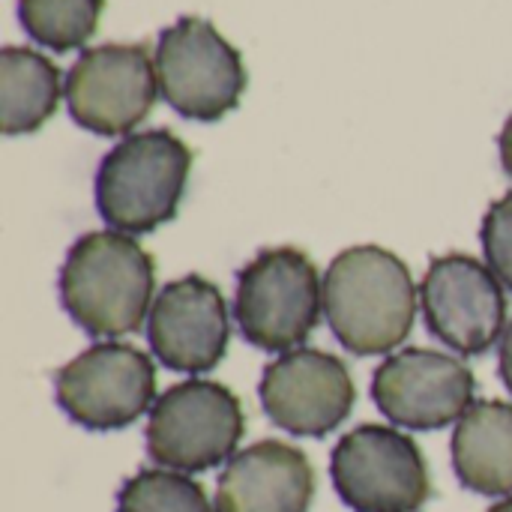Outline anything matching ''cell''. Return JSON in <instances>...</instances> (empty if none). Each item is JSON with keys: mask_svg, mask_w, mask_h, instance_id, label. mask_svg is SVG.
<instances>
[{"mask_svg": "<svg viewBox=\"0 0 512 512\" xmlns=\"http://www.w3.org/2000/svg\"><path fill=\"white\" fill-rule=\"evenodd\" d=\"M324 315L357 357H381L405 342L417 315L408 264L381 246H351L324 273Z\"/></svg>", "mask_w": 512, "mask_h": 512, "instance_id": "cell-1", "label": "cell"}, {"mask_svg": "<svg viewBox=\"0 0 512 512\" xmlns=\"http://www.w3.org/2000/svg\"><path fill=\"white\" fill-rule=\"evenodd\" d=\"M153 255L123 231H90L60 267V303L90 336H129L150 315Z\"/></svg>", "mask_w": 512, "mask_h": 512, "instance_id": "cell-2", "label": "cell"}, {"mask_svg": "<svg viewBox=\"0 0 512 512\" xmlns=\"http://www.w3.org/2000/svg\"><path fill=\"white\" fill-rule=\"evenodd\" d=\"M192 171V150L168 129H147L114 144L96 171V210L123 234H147L177 216Z\"/></svg>", "mask_w": 512, "mask_h": 512, "instance_id": "cell-3", "label": "cell"}, {"mask_svg": "<svg viewBox=\"0 0 512 512\" xmlns=\"http://www.w3.org/2000/svg\"><path fill=\"white\" fill-rule=\"evenodd\" d=\"M324 312V282L306 252L276 246L255 255L237 276L234 318L261 351H294Z\"/></svg>", "mask_w": 512, "mask_h": 512, "instance_id": "cell-4", "label": "cell"}, {"mask_svg": "<svg viewBox=\"0 0 512 512\" xmlns=\"http://www.w3.org/2000/svg\"><path fill=\"white\" fill-rule=\"evenodd\" d=\"M153 60L162 99L186 120H222L249 84L243 54L201 15H183L165 27Z\"/></svg>", "mask_w": 512, "mask_h": 512, "instance_id": "cell-5", "label": "cell"}, {"mask_svg": "<svg viewBox=\"0 0 512 512\" xmlns=\"http://www.w3.org/2000/svg\"><path fill=\"white\" fill-rule=\"evenodd\" d=\"M243 432L240 399L225 384L192 378L156 399L147 420V453L162 468L201 474L231 462Z\"/></svg>", "mask_w": 512, "mask_h": 512, "instance_id": "cell-6", "label": "cell"}, {"mask_svg": "<svg viewBox=\"0 0 512 512\" xmlns=\"http://www.w3.org/2000/svg\"><path fill=\"white\" fill-rule=\"evenodd\" d=\"M330 477L342 504L354 512H417L432 498L420 447L393 426L366 423L342 435Z\"/></svg>", "mask_w": 512, "mask_h": 512, "instance_id": "cell-7", "label": "cell"}, {"mask_svg": "<svg viewBox=\"0 0 512 512\" xmlns=\"http://www.w3.org/2000/svg\"><path fill=\"white\" fill-rule=\"evenodd\" d=\"M54 396L63 414L90 432L126 429L153 411L156 369L135 345L99 342L54 375Z\"/></svg>", "mask_w": 512, "mask_h": 512, "instance_id": "cell-8", "label": "cell"}, {"mask_svg": "<svg viewBox=\"0 0 512 512\" xmlns=\"http://www.w3.org/2000/svg\"><path fill=\"white\" fill-rule=\"evenodd\" d=\"M156 90V60L144 42L84 48L66 75L69 117L81 129L105 138L135 129L153 111Z\"/></svg>", "mask_w": 512, "mask_h": 512, "instance_id": "cell-9", "label": "cell"}, {"mask_svg": "<svg viewBox=\"0 0 512 512\" xmlns=\"http://www.w3.org/2000/svg\"><path fill=\"white\" fill-rule=\"evenodd\" d=\"M420 303L432 336L459 354L480 357L504 336V282L474 255L450 252L435 258L423 276Z\"/></svg>", "mask_w": 512, "mask_h": 512, "instance_id": "cell-10", "label": "cell"}, {"mask_svg": "<svg viewBox=\"0 0 512 512\" xmlns=\"http://www.w3.org/2000/svg\"><path fill=\"white\" fill-rule=\"evenodd\" d=\"M474 393L471 366L429 348L387 357L372 378V399L381 414L411 432H432L462 420L474 405Z\"/></svg>", "mask_w": 512, "mask_h": 512, "instance_id": "cell-11", "label": "cell"}, {"mask_svg": "<svg viewBox=\"0 0 512 512\" xmlns=\"http://www.w3.org/2000/svg\"><path fill=\"white\" fill-rule=\"evenodd\" d=\"M258 396L273 426L300 438H324L348 420L357 390L339 357L294 348L267 363Z\"/></svg>", "mask_w": 512, "mask_h": 512, "instance_id": "cell-12", "label": "cell"}, {"mask_svg": "<svg viewBox=\"0 0 512 512\" xmlns=\"http://www.w3.org/2000/svg\"><path fill=\"white\" fill-rule=\"evenodd\" d=\"M228 306L204 276H183L162 288L147 315V342L171 372H210L228 351Z\"/></svg>", "mask_w": 512, "mask_h": 512, "instance_id": "cell-13", "label": "cell"}, {"mask_svg": "<svg viewBox=\"0 0 512 512\" xmlns=\"http://www.w3.org/2000/svg\"><path fill=\"white\" fill-rule=\"evenodd\" d=\"M315 471L300 447L258 441L231 456L219 477L216 512H309Z\"/></svg>", "mask_w": 512, "mask_h": 512, "instance_id": "cell-14", "label": "cell"}, {"mask_svg": "<svg viewBox=\"0 0 512 512\" xmlns=\"http://www.w3.org/2000/svg\"><path fill=\"white\" fill-rule=\"evenodd\" d=\"M453 468L465 489L504 498L512 495V405L480 399L456 423Z\"/></svg>", "mask_w": 512, "mask_h": 512, "instance_id": "cell-15", "label": "cell"}, {"mask_svg": "<svg viewBox=\"0 0 512 512\" xmlns=\"http://www.w3.org/2000/svg\"><path fill=\"white\" fill-rule=\"evenodd\" d=\"M60 102V69L39 51L6 45L0 51V126L6 135L36 132Z\"/></svg>", "mask_w": 512, "mask_h": 512, "instance_id": "cell-16", "label": "cell"}, {"mask_svg": "<svg viewBox=\"0 0 512 512\" xmlns=\"http://www.w3.org/2000/svg\"><path fill=\"white\" fill-rule=\"evenodd\" d=\"M105 0H18L24 33L57 54L81 48L99 27Z\"/></svg>", "mask_w": 512, "mask_h": 512, "instance_id": "cell-17", "label": "cell"}, {"mask_svg": "<svg viewBox=\"0 0 512 512\" xmlns=\"http://www.w3.org/2000/svg\"><path fill=\"white\" fill-rule=\"evenodd\" d=\"M117 512H216L207 501L201 483L183 471L171 468H144L132 474L120 495Z\"/></svg>", "mask_w": 512, "mask_h": 512, "instance_id": "cell-18", "label": "cell"}, {"mask_svg": "<svg viewBox=\"0 0 512 512\" xmlns=\"http://www.w3.org/2000/svg\"><path fill=\"white\" fill-rule=\"evenodd\" d=\"M480 240H483L486 264L504 282V288L512 291V192L492 201L483 219Z\"/></svg>", "mask_w": 512, "mask_h": 512, "instance_id": "cell-19", "label": "cell"}, {"mask_svg": "<svg viewBox=\"0 0 512 512\" xmlns=\"http://www.w3.org/2000/svg\"><path fill=\"white\" fill-rule=\"evenodd\" d=\"M501 378L512 393V321L507 324L504 336H501Z\"/></svg>", "mask_w": 512, "mask_h": 512, "instance_id": "cell-20", "label": "cell"}, {"mask_svg": "<svg viewBox=\"0 0 512 512\" xmlns=\"http://www.w3.org/2000/svg\"><path fill=\"white\" fill-rule=\"evenodd\" d=\"M498 147H501V165H504V171L512 177V114L510 120L504 123L501 135H498Z\"/></svg>", "mask_w": 512, "mask_h": 512, "instance_id": "cell-21", "label": "cell"}, {"mask_svg": "<svg viewBox=\"0 0 512 512\" xmlns=\"http://www.w3.org/2000/svg\"><path fill=\"white\" fill-rule=\"evenodd\" d=\"M486 512H512V495L510 498H504V501H498L495 507H489Z\"/></svg>", "mask_w": 512, "mask_h": 512, "instance_id": "cell-22", "label": "cell"}]
</instances>
